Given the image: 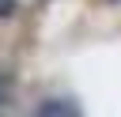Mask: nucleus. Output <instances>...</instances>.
I'll list each match as a JSON object with an SVG mask.
<instances>
[{
    "label": "nucleus",
    "mask_w": 121,
    "mask_h": 117,
    "mask_svg": "<svg viewBox=\"0 0 121 117\" xmlns=\"http://www.w3.org/2000/svg\"><path fill=\"white\" fill-rule=\"evenodd\" d=\"M34 117H79V106L72 98H45V102H38Z\"/></svg>",
    "instance_id": "nucleus-1"
},
{
    "label": "nucleus",
    "mask_w": 121,
    "mask_h": 117,
    "mask_svg": "<svg viewBox=\"0 0 121 117\" xmlns=\"http://www.w3.org/2000/svg\"><path fill=\"white\" fill-rule=\"evenodd\" d=\"M110 4H121V0H110Z\"/></svg>",
    "instance_id": "nucleus-3"
},
{
    "label": "nucleus",
    "mask_w": 121,
    "mask_h": 117,
    "mask_svg": "<svg viewBox=\"0 0 121 117\" xmlns=\"http://www.w3.org/2000/svg\"><path fill=\"white\" fill-rule=\"evenodd\" d=\"M15 8H19V0H0V19H11Z\"/></svg>",
    "instance_id": "nucleus-2"
}]
</instances>
